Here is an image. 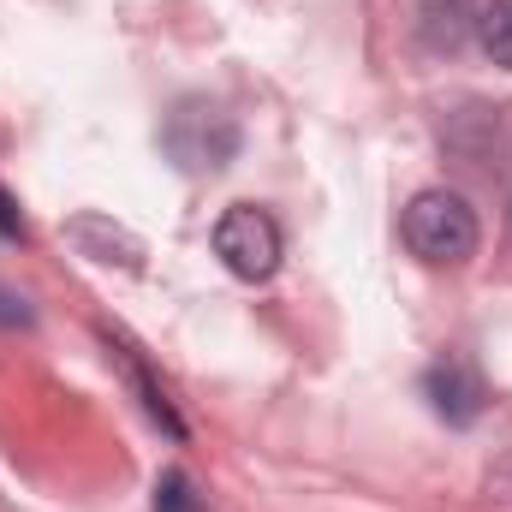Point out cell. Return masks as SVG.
<instances>
[{
	"label": "cell",
	"mask_w": 512,
	"mask_h": 512,
	"mask_svg": "<svg viewBox=\"0 0 512 512\" xmlns=\"http://www.w3.org/2000/svg\"><path fill=\"white\" fill-rule=\"evenodd\" d=\"M66 239L78 245V256H90V262H120V268H143V239L126 233L120 221H108V215H72L66 221Z\"/></svg>",
	"instance_id": "5"
},
{
	"label": "cell",
	"mask_w": 512,
	"mask_h": 512,
	"mask_svg": "<svg viewBox=\"0 0 512 512\" xmlns=\"http://www.w3.org/2000/svg\"><path fill=\"white\" fill-rule=\"evenodd\" d=\"M215 256L239 274V280H268L286 256V239H280V221L256 203H233L221 221H215Z\"/></svg>",
	"instance_id": "3"
},
{
	"label": "cell",
	"mask_w": 512,
	"mask_h": 512,
	"mask_svg": "<svg viewBox=\"0 0 512 512\" xmlns=\"http://www.w3.org/2000/svg\"><path fill=\"white\" fill-rule=\"evenodd\" d=\"M30 322H36L30 298H24L18 286H6V280H0V328H30Z\"/></svg>",
	"instance_id": "9"
},
{
	"label": "cell",
	"mask_w": 512,
	"mask_h": 512,
	"mask_svg": "<svg viewBox=\"0 0 512 512\" xmlns=\"http://www.w3.org/2000/svg\"><path fill=\"white\" fill-rule=\"evenodd\" d=\"M423 399H429V411H435L441 423H453V429H471V423L483 417V382H477V370L459 364V358H441V364L423 376Z\"/></svg>",
	"instance_id": "4"
},
{
	"label": "cell",
	"mask_w": 512,
	"mask_h": 512,
	"mask_svg": "<svg viewBox=\"0 0 512 512\" xmlns=\"http://www.w3.org/2000/svg\"><path fill=\"white\" fill-rule=\"evenodd\" d=\"M120 358H126V352H120ZM126 376H131V387H137V399H143V411H149V417H155L173 441H185V417H179V411H173V399L155 387V376H149L137 358H126Z\"/></svg>",
	"instance_id": "6"
},
{
	"label": "cell",
	"mask_w": 512,
	"mask_h": 512,
	"mask_svg": "<svg viewBox=\"0 0 512 512\" xmlns=\"http://www.w3.org/2000/svg\"><path fill=\"white\" fill-rule=\"evenodd\" d=\"M161 143H167V155H173L185 173H221V167L239 155V120H233L221 102H209V96H185V102L167 114Z\"/></svg>",
	"instance_id": "2"
},
{
	"label": "cell",
	"mask_w": 512,
	"mask_h": 512,
	"mask_svg": "<svg viewBox=\"0 0 512 512\" xmlns=\"http://www.w3.org/2000/svg\"><path fill=\"white\" fill-rule=\"evenodd\" d=\"M477 42H483V54H489L495 66H507L512 72V0H489V6H483V18H477Z\"/></svg>",
	"instance_id": "7"
},
{
	"label": "cell",
	"mask_w": 512,
	"mask_h": 512,
	"mask_svg": "<svg viewBox=\"0 0 512 512\" xmlns=\"http://www.w3.org/2000/svg\"><path fill=\"white\" fill-rule=\"evenodd\" d=\"M405 245L417 262L429 268H459L471 262L477 245H483V227H477V209L459 197V191H417L405 203Z\"/></svg>",
	"instance_id": "1"
},
{
	"label": "cell",
	"mask_w": 512,
	"mask_h": 512,
	"mask_svg": "<svg viewBox=\"0 0 512 512\" xmlns=\"http://www.w3.org/2000/svg\"><path fill=\"white\" fill-rule=\"evenodd\" d=\"M0 239H12V245L24 239V209L12 203V191H6V185H0Z\"/></svg>",
	"instance_id": "10"
},
{
	"label": "cell",
	"mask_w": 512,
	"mask_h": 512,
	"mask_svg": "<svg viewBox=\"0 0 512 512\" xmlns=\"http://www.w3.org/2000/svg\"><path fill=\"white\" fill-rule=\"evenodd\" d=\"M155 512H203V495L185 471H161L155 477Z\"/></svg>",
	"instance_id": "8"
}]
</instances>
